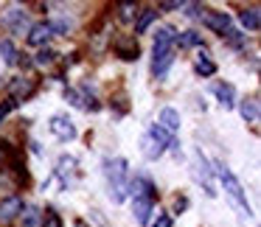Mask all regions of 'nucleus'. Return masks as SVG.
I'll return each instance as SVG.
<instances>
[{
    "instance_id": "obj_1",
    "label": "nucleus",
    "mask_w": 261,
    "mask_h": 227,
    "mask_svg": "<svg viewBox=\"0 0 261 227\" xmlns=\"http://www.w3.org/2000/svg\"><path fill=\"white\" fill-rule=\"evenodd\" d=\"M104 168H107L110 196H113V202H124L126 191H129V182H126V160H107Z\"/></svg>"
},
{
    "instance_id": "obj_2",
    "label": "nucleus",
    "mask_w": 261,
    "mask_h": 227,
    "mask_svg": "<svg viewBox=\"0 0 261 227\" xmlns=\"http://www.w3.org/2000/svg\"><path fill=\"white\" fill-rule=\"evenodd\" d=\"M141 152H143V157L146 160H158L160 154L166 152V146H177V140H174V135H169V132H163L158 124L152 126V129L143 135V143H141Z\"/></svg>"
},
{
    "instance_id": "obj_3",
    "label": "nucleus",
    "mask_w": 261,
    "mask_h": 227,
    "mask_svg": "<svg viewBox=\"0 0 261 227\" xmlns=\"http://www.w3.org/2000/svg\"><path fill=\"white\" fill-rule=\"evenodd\" d=\"M216 174H219V180H222V185H225V191H227V196L236 202V208L242 210V216H253L250 213V205H247V196H244V188H242V182L233 177V171L230 168H225V165H216Z\"/></svg>"
},
{
    "instance_id": "obj_4",
    "label": "nucleus",
    "mask_w": 261,
    "mask_h": 227,
    "mask_svg": "<svg viewBox=\"0 0 261 227\" xmlns=\"http://www.w3.org/2000/svg\"><path fill=\"white\" fill-rule=\"evenodd\" d=\"M20 213H23V199H20V196L0 199V224H9V221H14Z\"/></svg>"
},
{
    "instance_id": "obj_5",
    "label": "nucleus",
    "mask_w": 261,
    "mask_h": 227,
    "mask_svg": "<svg viewBox=\"0 0 261 227\" xmlns=\"http://www.w3.org/2000/svg\"><path fill=\"white\" fill-rule=\"evenodd\" d=\"M174 40H177V31L171 29V25H160V29L154 31V53H160V51H171Z\"/></svg>"
},
{
    "instance_id": "obj_6",
    "label": "nucleus",
    "mask_w": 261,
    "mask_h": 227,
    "mask_svg": "<svg viewBox=\"0 0 261 227\" xmlns=\"http://www.w3.org/2000/svg\"><path fill=\"white\" fill-rule=\"evenodd\" d=\"M202 23L208 25V29H214L216 34H227V31H230V17H227L225 12H208V14H202Z\"/></svg>"
},
{
    "instance_id": "obj_7",
    "label": "nucleus",
    "mask_w": 261,
    "mask_h": 227,
    "mask_svg": "<svg viewBox=\"0 0 261 227\" xmlns=\"http://www.w3.org/2000/svg\"><path fill=\"white\" fill-rule=\"evenodd\" d=\"M51 132L59 137V140H70V137H76V126L70 124L65 115H54L51 118Z\"/></svg>"
},
{
    "instance_id": "obj_8",
    "label": "nucleus",
    "mask_w": 261,
    "mask_h": 227,
    "mask_svg": "<svg viewBox=\"0 0 261 227\" xmlns=\"http://www.w3.org/2000/svg\"><path fill=\"white\" fill-rule=\"evenodd\" d=\"M194 160H197V177H199V182H205V191H208V196H216L214 182H211V168H208V160L202 157V152H194Z\"/></svg>"
},
{
    "instance_id": "obj_9",
    "label": "nucleus",
    "mask_w": 261,
    "mask_h": 227,
    "mask_svg": "<svg viewBox=\"0 0 261 227\" xmlns=\"http://www.w3.org/2000/svg\"><path fill=\"white\" fill-rule=\"evenodd\" d=\"M160 129H163V132H169V135H174V132L177 129H180V115H177V109H171V107H163V109H160Z\"/></svg>"
},
{
    "instance_id": "obj_10",
    "label": "nucleus",
    "mask_w": 261,
    "mask_h": 227,
    "mask_svg": "<svg viewBox=\"0 0 261 227\" xmlns=\"http://www.w3.org/2000/svg\"><path fill=\"white\" fill-rule=\"evenodd\" d=\"M51 37H54L51 23H37V25H31V31H29V45H45Z\"/></svg>"
},
{
    "instance_id": "obj_11",
    "label": "nucleus",
    "mask_w": 261,
    "mask_h": 227,
    "mask_svg": "<svg viewBox=\"0 0 261 227\" xmlns=\"http://www.w3.org/2000/svg\"><path fill=\"white\" fill-rule=\"evenodd\" d=\"M239 20H242V25H244V29H247V31H258L261 29V12H258V9H244V12L242 14H239Z\"/></svg>"
},
{
    "instance_id": "obj_12",
    "label": "nucleus",
    "mask_w": 261,
    "mask_h": 227,
    "mask_svg": "<svg viewBox=\"0 0 261 227\" xmlns=\"http://www.w3.org/2000/svg\"><path fill=\"white\" fill-rule=\"evenodd\" d=\"M174 62V48L171 51H160V53H154V62H152V70L158 76H163L166 70H169V65Z\"/></svg>"
},
{
    "instance_id": "obj_13",
    "label": "nucleus",
    "mask_w": 261,
    "mask_h": 227,
    "mask_svg": "<svg viewBox=\"0 0 261 227\" xmlns=\"http://www.w3.org/2000/svg\"><path fill=\"white\" fill-rule=\"evenodd\" d=\"M115 53H118L121 59H138V42L135 40H118L115 42Z\"/></svg>"
},
{
    "instance_id": "obj_14",
    "label": "nucleus",
    "mask_w": 261,
    "mask_h": 227,
    "mask_svg": "<svg viewBox=\"0 0 261 227\" xmlns=\"http://www.w3.org/2000/svg\"><path fill=\"white\" fill-rule=\"evenodd\" d=\"M149 213H152V199L135 196V219L141 221V224H146V221H149Z\"/></svg>"
},
{
    "instance_id": "obj_15",
    "label": "nucleus",
    "mask_w": 261,
    "mask_h": 227,
    "mask_svg": "<svg viewBox=\"0 0 261 227\" xmlns=\"http://www.w3.org/2000/svg\"><path fill=\"white\" fill-rule=\"evenodd\" d=\"M6 23H9V29H12L14 34H23V29L29 25V23H25V12H20V9H14V12H9Z\"/></svg>"
},
{
    "instance_id": "obj_16",
    "label": "nucleus",
    "mask_w": 261,
    "mask_h": 227,
    "mask_svg": "<svg viewBox=\"0 0 261 227\" xmlns=\"http://www.w3.org/2000/svg\"><path fill=\"white\" fill-rule=\"evenodd\" d=\"M154 17H158V12H154V9H143L141 17L135 20V34H143V31L154 23Z\"/></svg>"
},
{
    "instance_id": "obj_17",
    "label": "nucleus",
    "mask_w": 261,
    "mask_h": 227,
    "mask_svg": "<svg viewBox=\"0 0 261 227\" xmlns=\"http://www.w3.org/2000/svg\"><path fill=\"white\" fill-rule=\"evenodd\" d=\"M214 93H216V98L222 101V107H233V96H236L233 84H216Z\"/></svg>"
},
{
    "instance_id": "obj_18",
    "label": "nucleus",
    "mask_w": 261,
    "mask_h": 227,
    "mask_svg": "<svg viewBox=\"0 0 261 227\" xmlns=\"http://www.w3.org/2000/svg\"><path fill=\"white\" fill-rule=\"evenodd\" d=\"M242 118L244 121H258V101H255V98L242 101Z\"/></svg>"
},
{
    "instance_id": "obj_19",
    "label": "nucleus",
    "mask_w": 261,
    "mask_h": 227,
    "mask_svg": "<svg viewBox=\"0 0 261 227\" xmlns=\"http://www.w3.org/2000/svg\"><path fill=\"white\" fill-rule=\"evenodd\" d=\"M12 90H14V96H23V98H29L31 93H34V84H31L29 79H17L12 84Z\"/></svg>"
},
{
    "instance_id": "obj_20",
    "label": "nucleus",
    "mask_w": 261,
    "mask_h": 227,
    "mask_svg": "<svg viewBox=\"0 0 261 227\" xmlns=\"http://www.w3.org/2000/svg\"><path fill=\"white\" fill-rule=\"evenodd\" d=\"M180 42V48H191V45H199V34L197 31H182V34H177V40Z\"/></svg>"
},
{
    "instance_id": "obj_21",
    "label": "nucleus",
    "mask_w": 261,
    "mask_h": 227,
    "mask_svg": "<svg viewBox=\"0 0 261 227\" xmlns=\"http://www.w3.org/2000/svg\"><path fill=\"white\" fill-rule=\"evenodd\" d=\"M0 53H3V62H6V65H14V62H17V51H14V45H12L9 40L0 42Z\"/></svg>"
},
{
    "instance_id": "obj_22",
    "label": "nucleus",
    "mask_w": 261,
    "mask_h": 227,
    "mask_svg": "<svg viewBox=\"0 0 261 227\" xmlns=\"http://www.w3.org/2000/svg\"><path fill=\"white\" fill-rule=\"evenodd\" d=\"M197 73H202V76H214L216 73V65L211 62V59H205V53L197 59Z\"/></svg>"
},
{
    "instance_id": "obj_23",
    "label": "nucleus",
    "mask_w": 261,
    "mask_h": 227,
    "mask_svg": "<svg viewBox=\"0 0 261 227\" xmlns=\"http://www.w3.org/2000/svg\"><path fill=\"white\" fill-rule=\"evenodd\" d=\"M42 227H62V216L54 213V210H48V213L42 216Z\"/></svg>"
},
{
    "instance_id": "obj_24",
    "label": "nucleus",
    "mask_w": 261,
    "mask_h": 227,
    "mask_svg": "<svg viewBox=\"0 0 261 227\" xmlns=\"http://www.w3.org/2000/svg\"><path fill=\"white\" fill-rule=\"evenodd\" d=\"M54 59H57V53H54L51 48H42V51L37 53V59H34V62H37V65H51Z\"/></svg>"
},
{
    "instance_id": "obj_25",
    "label": "nucleus",
    "mask_w": 261,
    "mask_h": 227,
    "mask_svg": "<svg viewBox=\"0 0 261 227\" xmlns=\"http://www.w3.org/2000/svg\"><path fill=\"white\" fill-rule=\"evenodd\" d=\"M9 157H12V146H9V140H0V165L6 163Z\"/></svg>"
},
{
    "instance_id": "obj_26",
    "label": "nucleus",
    "mask_w": 261,
    "mask_h": 227,
    "mask_svg": "<svg viewBox=\"0 0 261 227\" xmlns=\"http://www.w3.org/2000/svg\"><path fill=\"white\" fill-rule=\"evenodd\" d=\"M12 109H14V98H9V101H3V104H0V121L6 118V115L12 112Z\"/></svg>"
},
{
    "instance_id": "obj_27",
    "label": "nucleus",
    "mask_w": 261,
    "mask_h": 227,
    "mask_svg": "<svg viewBox=\"0 0 261 227\" xmlns=\"http://www.w3.org/2000/svg\"><path fill=\"white\" fill-rule=\"evenodd\" d=\"M186 3H180V0H169V3H160V9L163 12H174V9H182Z\"/></svg>"
},
{
    "instance_id": "obj_28",
    "label": "nucleus",
    "mask_w": 261,
    "mask_h": 227,
    "mask_svg": "<svg viewBox=\"0 0 261 227\" xmlns=\"http://www.w3.org/2000/svg\"><path fill=\"white\" fill-rule=\"evenodd\" d=\"M37 224V210H25V219H23V227H34Z\"/></svg>"
},
{
    "instance_id": "obj_29",
    "label": "nucleus",
    "mask_w": 261,
    "mask_h": 227,
    "mask_svg": "<svg viewBox=\"0 0 261 227\" xmlns=\"http://www.w3.org/2000/svg\"><path fill=\"white\" fill-rule=\"evenodd\" d=\"M152 227H171V219H169L166 213H160V216H158V221H154Z\"/></svg>"
},
{
    "instance_id": "obj_30",
    "label": "nucleus",
    "mask_w": 261,
    "mask_h": 227,
    "mask_svg": "<svg viewBox=\"0 0 261 227\" xmlns=\"http://www.w3.org/2000/svg\"><path fill=\"white\" fill-rule=\"evenodd\" d=\"M121 9H124V12H121V17H124V20H129V17H132V9H135V6H132V3H124Z\"/></svg>"
}]
</instances>
